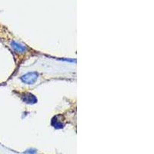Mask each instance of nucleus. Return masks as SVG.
<instances>
[{
	"instance_id": "nucleus-1",
	"label": "nucleus",
	"mask_w": 154,
	"mask_h": 154,
	"mask_svg": "<svg viewBox=\"0 0 154 154\" xmlns=\"http://www.w3.org/2000/svg\"><path fill=\"white\" fill-rule=\"evenodd\" d=\"M37 78H38V73L37 72H29V73L23 75L21 79L23 82L27 83V84H33L37 79Z\"/></svg>"
},
{
	"instance_id": "nucleus-2",
	"label": "nucleus",
	"mask_w": 154,
	"mask_h": 154,
	"mask_svg": "<svg viewBox=\"0 0 154 154\" xmlns=\"http://www.w3.org/2000/svg\"><path fill=\"white\" fill-rule=\"evenodd\" d=\"M12 47L14 48L15 49H17V51H19V52H22V51L25 50V48L23 47V46H21L20 45H18V44L16 43V42L12 43Z\"/></svg>"
},
{
	"instance_id": "nucleus-3",
	"label": "nucleus",
	"mask_w": 154,
	"mask_h": 154,
	"mask_svg": "<svg viewBox=\"0 0 154 154\" xmlns=\"http://www.w3.org/2000/svg\"><path fill=\"white\" fill-rule=\"evenodd\" d=\"M30 154H35V153H30Z\"/></svg>"
}]
</instances>
